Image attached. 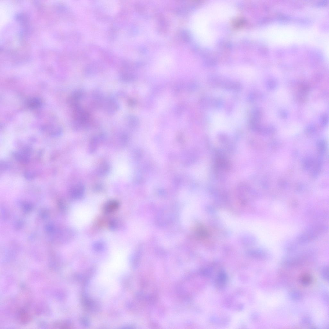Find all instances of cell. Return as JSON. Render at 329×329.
<instances>
[{
    "label": "cell",
    "instance_id": "1",
    "mask_svg": "<svg viewBox=\"0 0 329 329\" xmlns=\"http://www.w3.org/2000/svg\"><path fill=\"white\" fill-rule=\"evenodd\" d=\"M202 104L206 108L211 107L220 108L223 105L222 101L218 99H213L208 97H204L202 100Z\"/></svg>",
    "mask_w": 329,
    "mask_h": 329
},
{
    "label": "cell",
    "instance_id": "2",
    "mask_svg": "<svg viewBox=\"0 0 329 329\" xmlns=\"http://www.w3.org/2000/svg\"><path fill=\"white\" fill-rule=\"evenodd\" d=\"M85 191L84 186L82 184H78L71 188L70 194L72 198L78 199H81L83 196Z\"/></svg>",
    "mask_w": 329,
    "mask_h": 329
},
{
    "label": "cell",
    "instance_id": "3",
    "mask_svg": "<svg viewBox=\"0 0 329 329\" xmlns=\"http://www.w3.org/2000/svg\"><path fill=\"white\" fill-rule=\"evenodd\" d=\"M119 206V204L117 201H109L103 206V211L106 214H111L116 211L118 209Z\"/></svg>",
    "mask_w": 329,
    "mask_h": 329
},
{
    "label": "cell",
    "instance_id": "4",
    "mask_svg": "<svg viewBox=\"0 0 329 329\" xmlns=\"http://www.w3.org/2000/svg\"><path fill=\"white\" fill-rule=\"evenodd\" d=\"M25 149L22 151H17L14 152V156L15 159L18 161L23 163H27L30 160L29 152Z\"/></svg>",
    "mask_w": 329,
    "mask_h": 329
},
{
    "label": "cell",
    "instance_id": "5",
    "mask_svg": "<svg viewBox=\"0 0 329 329\" xmlns=\"http://www.w3.org/2000/svg\"><path fill=\"white\" fill-rule=\"evenodd\" d=\"M108 226L109 229L113 230H118L121 227V222L118 218H112L108 222Z\"/></svg>",
    "mask_w": 329,
    "mask_h": 329
},
{
    "label": "cell",
    "instance_id": "6",
    "mask_svg": "<svg viewBox=\"0 0 329 329\" xmlns=\"http://www.w3.org/2000/svg\"><path fill=\"white\" fill-rule=\"evenodd\" d=\"M110 170V166L109 164L107 162H103L100 164L97 168V172L100 176H105L109 173Z\"/></svg>",
    "mask_w": 329,
    "mask_h": 329
},
{
    "label": "cell",
    "instance_id": "7",
    "mask_svg": "<svg viewBox=\"0 0 329 329\" xmlns=\"http://www.w3.org/2000/svg\"><path fill=\"white\" fill-rule=\"evenodd\" d=\"M98 139L97 137H94L91 139L89 143V150L90 153H93L97 149L98 146Z\"/></svg>",
    "mask_w": 329,
    "mask_h": 329
},
{
    "label": "cell",
    "instance_id": "8",
    "mask_svg": "<svg viewBox=\"0 0 329 329\" xmlns=\"http://www.w3.org/2000/svg\"><path fill=\"white\" fill-rule=\"evenodd\" d=\"M41 103L40 100L36 98L30 99L28 100L27 103L28 106L33 109L38 108L41 106Z\"/></svg>",
    "mask_w": 329,
    "mask_h": 329
},
{
    "label": "cell",
    "instance_id": "9",
    "mask_svg": "<svg viewBox=\"0 0 329 329\" xmlns=\"http://www.w3.org/2000/svg\"><path fill=\"white\" fill-rule=\"evenodd\" d=\"M261 117V113L258 109H255L252 112L250 121L254 122L259 123Z\"/></svg>",
    "mask_w": 329,
    "mask_h": 329
},
{
    "label": "cell",
    "instance_id": "10",
    "mask_svg": "<svg viewBox=\"0 0 329 329\" xmlns=\"http://www.w3.org/2000/svg\"><path fill=\"white\" fill-rule=\"evenodd\" d=\"M106 245L104 242L101 241H98L95 242L93 245V248L96 251H102L105 248Z\"/></svg>",
    "mask_w": 329,
    "mask_h": 329
},
{
    "label": "cell",
    "instance_id": "11",
    "mask_svg": "<svg viewBox=\"0 0 329 329\" xmlns=\"http://www.w3.org/2000/svg\"><path fill=\"white\" fill-rule=\"evenodd\" d=\"M302 283L304 285H308L312 282L313 279L310 275L308 274H304L301 278Z\"/></svg>",
    "mask_w": 329,
    "mask_h": 329
},
{
    "label": "cell",
    "instance_id": "12",
    "mask_svg": "<svg viewBox=\"0 0 329 329\" xmlns=\"http://www.w3.org/2000/svg\"><path fill=\"white\" fill-rule=\"evenodd\" d=\"M226 276L223 271H221L218 274L217 280L218 282L221 284H224L226 282Z\"/></svg>",
    "mask_w": 329,
    "mask_h": 329
},
{
    "label": "cell",
    "instance_id": "13",
    "mask_svg": "<svg viewBox=\"0 0 329 329\" xmlns=\"http://www.w3.org/2000/svg\"><path fill=\"white\" fill-rule=\"evenodd\" d=\"M25 177L28 179H31L34 177V175L31 172H27L25 174Z\"/></svg>",
    "mask_w": 329,
    "mask_h": 329
},
{
    "label": "cell",
    "instance_id": "14",
    "mask_svg": "<svg viewBox=\"0 0 329 329\" xmlns=\"http://www.w3.org/2000/svg\"><path fill=\"white\" fill-rule=\"evenodd\" d=\"M322 123L323 124H326L327 122V119L326 117H324L322 119Z\"/></svg>",
    "mask_w": 329,
    "mask_h": 329
}]
</instances>
